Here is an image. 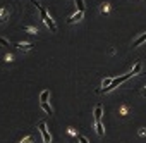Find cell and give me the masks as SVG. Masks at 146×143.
I'll list each match as a JSON object with an SVG mask.
<instances>
[{
    "label": "cell",
    "mask_w": 146,
    "mask_h": 143,
    "mask_svg": "<svg viewBox=\"0 0 146 143\" xmlns=\"http://www.w3.org/2000/svg\"><path fill=\"white\" fill-rule=\"evenodd\" d=\"M31 4H33V5H35V7H36L38 11H40V14H41V19H43V23H45V24H46V26L50 28V31H52V33H57V24H55V23H53V19H52V17L48 16L46 9H45V7H43L41 4H38L36 0H31Z\"/></svg>",
    "instance_id": "cell-1"
},
{
    "label": "cell",
    "mask_w": 146,
    "mask_h": 143,
    "mask_svg": "<svg viewBox=\"0 0 146 143\" xmlns=\"http://www.w3.org/2000/svg\"><path fill=\"white\" fill-rule=\"evenodd\" d=\"M129 78H132V74H131V73H127V74H124V76H120V78H113V80H112V83H110L107 88H102V90H98V93H108V92H112L113 88H117L119 85L125 83Z\"/></svg>",
    "instance_id": "cell-2"
},
{
    "label": "cell",
    "mask_w": 146,
    "mask_h": 143,
    "mask_svg": "<svg viewBox=\"0 0 146 143\" xmlns=\"http://www.w3.org/2000/svg\"><path fill=\"white\" fill-rule=\"evenodd\" d=\"M38 129H40V133H41L43 143H50V141H52V136H50V133H48V129H46V124H45L43 121L38 124Z\"/></svg>",
    "instance_id": "cell-3"
},
{
    "label": "cell",
    "mask_w": 146,
    "mask_h": 143,
    "mask_svg": "<svg viewBox=\"0 0 146 143\" xmlns=\"http://www.w3.org/2000/svg\"><path fill=\"white\" fill-rule=\"evenodd\" d=\"M83 16H84V12H81V11H78L76 14H72L69 19H67V23L69 24H74V23H78V21H81L83 19Z\"/></svg>",
    "instance_id": "cell-4"
},
{
    "label": "cell",
    "mask_w": 146,
    "mask_h": 143,
    "mask_svg": "<svg viewBox=\"0 0 146 143\" xmlns=\"http://www.w3.org/2000/svg\"><path fill=\"white\" fill-rule=\"evenodd\" d=\"M14 47H17L19 50H23V52H29V50H33V43H16Z\"/></svg>",
    "instance_id": "cell-5"
},
{
    "label": "cell",
    "mask_w": 146,
    "mask_h": 143,
    "mask_svg": "<svg viewBox=\"0 0 146 143\" xmlns=\"http://www.w3.org/2000/svg\"><path fill=\"white\" fill-rule=\"evenodd\" d=\"M93 116H95V121H102V116H103V107H102V105H96V107H95Z\"/></svg>",
    "instance_id": "cell-6"
},
{
    "label": "cell",
    "mask_w": 146,
    "mask_h": 143,
    "mask_svg": "<svg viewBox=\"0 0 146 143\" xmlns=\"http://www.w3.org/2000/svg\"><path fill=\"white\" fill-rule=\"evenodd\" d=\"M95 128H96L98 136H103V134H105V129H103V121H95Z\"/></svg>",
    "instance_id": "cell-7"
},
{
    "label": "cell",
    "mask_w": 146,
    "mask_h": 143,
    "mask_svg": "<svg viewBox=\"0 0 146 143\" xmlns=\"http://www.w3.org/2000/svg\"><path fill=\"white\" fill-rule=\"evenodd\" d=\"M141 69H143V64H141V62H136V64H134V67L129 71V73H131L132 76H136V74H139V73H141Z\"/></svg>",
    "instance_id": "cell-8"
},
{
    "label": "cell",
    "mask_w": 146,
    "mask_h": 143,
    "mask_svg": "<svg viewBox=\"0 0 146 143\" xmlns=\"http://www.w3.org/2000/svg\"><path fill=\"white\" fill-rule=\"evenodd\" d=\"M146 41V33L144 35H141V36H137L136 40H134V43H132V47H139V45H143Z\"/></svg>",
    "instance_id": "cell-9"
},
{
    "label": "cell",
    "mask_w": 146,
    "mask_h": 143,
    "mask_svg": "<svg viewBox=\"0 0 146 143\" xmlns=\"http://www.w3.org/2000/svg\"><path fill=\"white\" fill-rule=\"evenodd\" d=\"M7 17H9V9L2 7V9H0V23H4Z\"/></svg>",
    "instance_id": "cell-10"
},
{
    "label": "cell",
    "mask_w": 146,
    "mask_h": 143,
    "mask_svg": "<svg viewBox=\"0 0 146 143\" xmlns=\"http://www.w3.org/2000/svg\"><path fill=\"white\" fill-rule=\"evenodd\" d=\"M40 105H41V110H43V112H46L48 116H52V114H53V110H52V107H50V105H48L46 102H41Z\"/></svg>",
    "instance_id": "cell-11"
},
{
    "label": "cell",
    "mask_w": 146,
    "mask_h": 143,
    "mask_svg": "<svg viewBox=\"0 0 146 143\" xmlns=\"http://www.w3.org/2000/svg\"><path fill=\"white\" fill-rule=\"evenodd\" d=\"M48 97H50V90H43L41 95H40V104H41V102H46Z\"/></svg>",
    "instance_id": "cell-12"
},
{
    "label": "cell",
    "mask_w": 146,
    "mask_h": 143,
    "mask_svg": "<svg viewBox=\"0 0 146 143\" xmlns=\"http://www.w3.org/2000/svg\"><path fill=\"white\" fill-rule=\"evenodd\" d=\"M76 5H78V11H81V12H84V0H76Z\"/></svg>",
    "instance_id": "cell-13"
},
{
    "label": "cell",
    "mask_w": 146,
    "mask_h": 143,
    "mask_svg": "<svg viewBox=\"0 0 146 143\" xmlns=\"http://www.w3.org/2000/svg\"><path fill=\"white\" fill-rule=\"evenodd\" d=\"M24 31H28L29 35H36V33H38V29H36V28H33V26H26V28H24Z\"/></svg>",
    "instance_id": "cell-14"
},
{
    "label": "cell",
    "mask_w": 146,
    "mask_h": 143,
    "mask_svg": "<svg viewBox=\"0 0 146 143\" xmlns=\"http://www.w3.org/2000/svg\"><path fill=\"white\" fill-rule=\"evenodd\" d=\"M110 83H112V78H107V80H103V83H102V86H103V88H107V86H108Z\"/></svg>",
    "instance_id": "cell-15"
},
{
    "label": "cell",
    "mask_w": 146,
    "mask_h": 143,
    "mask_svg": "<svg viewBox=\"0 0 146 143\" xmlns=\"http://www.w3.org/2000/svg\"><path fill=\"white\" fill-rule=\"evenodd\" d=\"M110 11V5L108 4H102V12H108Z\"/></svg>",
    "instance_id": "cell-16"
},
{
    "label": "cell",
    "mask_w": 146,
    "mask_h": 143,
    "mask_svg": "<svg viewBox=\"0 0 146 143\" xmlns=\"http://www.w3.org/2000/svg\"><path fill=\"white\" fill-rule=\"evenodd\" d=\"M31 140H33V138H31V136H26V138H24V140H23V141H21V143H31Z\"/></svg>",
    "instance_id": "cell-17"
},
{
    "label": "cell",
    "mask_w": 146,
    "mask_h": 143,
    "mask_svg": "<svg viewBox=\"0 0 146 143\" xmlns=\"http://www.w3.org/2000/svg\"><path fill=\"white\" fill-rule=\"evenodd\" d=\"M79 141H81V143H90V141H88V138H86V136H79Z\"/></svg>",
    "instance_id": "cell-18"
},
{
    "label": "cell",
    "mask_w": 146,
    "mask_h": 143,
    "mask_svg": "<svg viewBox=\"0 0 146 143\" xmlns=\"http://www.w3.org/2000/svg\"><path fill=\"white\" fill-rule=\"evenodd\" d=\"M0 43H2V45H5V47H9V41H7L5 38H0Z\"/></svg>",
    "instance_id": "cell-19"
},
{
    "label": "cell",
    "mask_w": 146,
    "mask_h": 143,
    "mask_svg": "<svg viewBox=\"0 0 146 143\" xmlns=\"http://www.w3.org/2000/svg\"><path fill=\"white\" fill-rule=\"evenodd\" d=\"M5 62H12V55H11V53L5 55Z\"/></svg>",
    "instance_id": "cell-20"
},
{
    "label": "cell",
    "mask_w": 146,
    "mask_h": 143,
    "mask_svg": "<svg viewBox=\"0 0 146 143\" xmlns=\"http://www.w3.org/2000/svg\"><path fill=\"white\" fill-rule=\"evenodd\" d=\"M69 134L74 136V134H76V129H74V128H69Z\"/></svg>",
    "instance_id": "cell-21"
},
{
    "label": "cell",
    "mask_w": 146,
    "mask_h": 143,
    "mask_svg": "<svg viewBox=\"0 0 146 143\" xmlns=\"http://www.w3.org/2000/svg\"><path fill=\"white\" fill-rule=\"evenodd\" d=\"M139 134H141V136H144V134H146V129H144V128H141V129H139Z\"/></svg>",
    "instance_id": "cell-22"
},
{
    "label": "cell",
    "mask_w": 146,
    "mask_h": 143,
    "mask_svg": "<svg viewBox=\"0 0 146 143\" xmlns=\"http://www.w3.org/2000/svg\"><path fill=\"white\" fill-rule=\"evenodd\" d=\"M143 95H144V97H146V86H144V90H143Z\"/></svg>",
    "instance_id": "cell-23"
}]
</instances>
